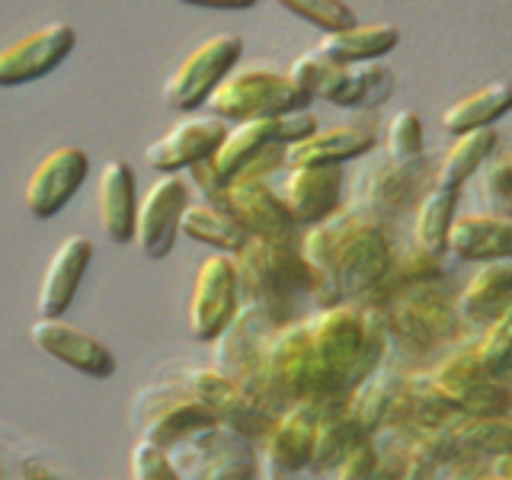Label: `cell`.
Listing matches in <instances>:
<instances>
[{
    "label": "cell",
    "instance_id": "cell-1",
    "mask_svg": "<svg viewBox=\"0 0 512 480\" xmlns=\"http://www.w3.org/2000/svg\"><path fill=\"white\" fill-rule=\"evenodd\" d=\"M298 250L320 279L314 295L320 308L340 301H362L388 276L394 260L384 221L362 212V208H340L333 218L311 224L301 234Z\"/></svg>",
    "mask_w": 512,
    "mask_h": 480
},
{
    "label": "cell",
    "instance_id": "cell-2",
    "mask_svg": "<svg viewBox=\"0 0 512 480\" xmlns=\"http://www.w3.org/2000/svg\"><path fill=\"white\" fill-rule=\"evenodd\" d=\"M240 304H253L269 314L276 327L295 324V301L301 295H317V272L304 260L298 244H266L247 240L234 253Z\"/></svg>",
    "mask_w": 512,
    "mask_h": 480
},
{
    "label": "cell",
    "instance_id": "cell-3",
    "mask_svg": "<svg viewBox=\"0 0 512 480\" xmlns=\"http://www.w3.org/2000/svg\"><path fill=\"white\" fill-rule=\"evenodd\" d=\"M375 314L381 317L391 349H404L407 356L452 349L461 340V327H468L458 314L455 295L448 292L442 279L407 288Z\"/></svg>",
    "mask_w": 512,
    "mask_h": 480
},
{
    "label": "cell",
    "instance_id": "cell-4",
    "mask_svg": "<svg viewBox=\"0 0 512 480\" xmlns=\"http://www.w3.org/2000/svg\"><path fill=\"white\" fill-rule=\"evenodd\" d=\"M308 103L311 100L288 80V74L269 68H244L224 77L205 106L224 122H253L308 109Z\"/></svg>",
    "mask_w": 512,
    "mask_h": 480
},
{
    "label": "cell",
    "instance_id": "cell-5",
    "mask_svg": "<svg viewBox=\"0 0 512 480\" xmlns=\"http://www.w3.org/2000/svg\"><path fill=\"white\" fill-rule=\"evenodd\" d=\"M180 480H260L253 442L231 426H208L167 448Z\"/></svg>",
    "mask_w": 512,
    "mask_h": 480
},
{
    "label": "cell",
    "instance_id": "cell-6",
    "mask_svg": "<svg viewBox=\"0 0 512 480\" xmlns=\"http://www.w3.org/2000/svg\"><path fill=\"white\" fill-rule=\"evenodd\" d=\"M240 55H244V39L237 32H218V36L205 39L167 77L164 103L176 112L202 109L221 87V80L237 68Z\"/></svg>",
    "mask_w": 512,
    "mask_h": 480
},
{
    "label": "cell",
    "instance_id": "cell-7",
    "mask_svg": "<svg viewBox=\"0 0 512 480\" xmlns=\"http://www.w3.org/2000/svg\"><path fill=\"white\" fill-rule=\"evenodd\" d=\"M432 186H436V167L426 157L413 160V164H397L384 154L359 173L352 208H362L378 221H391L394 215H404L420 205Z\"/></svg>",
    "mask_w": 512,
    "mask_h": 480
},
{
    "label": "cell",
    "instance_id": "cell-8",
    "mask_svg": "<svg viewBox=\"0 0 512 480\" xmlns=\"http://www.w3.org/2000/svg\"><path fill=\"white\" fill-rule=\"evenodd\" d=\"M138 410V423H141V439L151 442L157 448H173L176 442H183L196 432L218 426L221 420L208 410L202 400L192 397L180 378L160 381L154 388L141 391L135 400Z\"/></svg>",
    "mask_w": 512,
    "mask_h": 480
},
{
    "label": "cell",
    "instance_id": "cell-9",
    "mask_svg": "<svg viewBox=\"0 0 512 480\" xmlns=\"http://www.w3.org/2000/svg\"><path fill=\"white\" fill-rule=\"evenodd\" d=\"M429 375L461 416H500L512 410V388L484 372L477 346H452Z\"/></svg>",
    "mask_w": 512,
    "mask_h": 480
},
{
    "label": "cell",
    "instance_id": "cell-10",
    "mask_svg": "<svg viewBox=\"0 0 512 480\" xmlns=\"http://www.w3.org/2000/svg\"><path fill=\"white\" fill-rule=\"evenodd\" d=\"M240 311L237 269L231 253L205 256L189 295V333L202 343H212L228 330Z\"/></svg>",
    "mask_w": 512,
    "mask_h": 480
},
{
    "label": "cell",
    "instance_id": "cell-11",
    "mask_svg": "<svg viewBox=\"0 0 512 480\" xmlns=\"http://www.w3.org/2000/svg\"><path fill=\"white\" fill-rule=\"evenodd\" d=\"M180 384L196 400H202V404L212 410L224 426L237 429L240 436H247L250 442L263 439L272 426V420H276V416L256 404V400L240 388L234 378L218 372L215 365L189 368L186 375H180Z\"/></svg>",
    "mask_w": 512,
    "mask_h": 480
},
{
    "label": "cell",
    "instance_id": "cell-12",
    "mask_svg": "<svg viewBox=\"0 0 512 480\" xmlns=\"http://www.w3.org/2000/svg\"><path fill=\"white\" fill-rule=\"evenodd\" d=\"M77 29L68 20L45 23L0 48V87H23L52 74L74 52Z\"/></svg>",
    "mask_w": 512,
    "mask_h": 480
},
{
    "label": "cell",
    "instance_id": "cell-13",
    "mask_svg": "<svg viewBox=\"0 0 512 480\" xmlns=\"http://www.w3.org/2000/svg\"><path fill=\"white\" fill-rule=\"evenodd\" d=\"M189 208V183L180 173H164L138 202L135 244L151 260H164L180 237V221Z\"/></svg>",
    "mask_w": 512,
    "mask_h": 480
},
{
    "label": "cell",
    "instance_id": "cell-14",
    "mask_svg": "<svg viewBox=\"0 0 512 480\" xmlns=\"http://www.w3.org/2000/svg\"><path fill=\"white\" fill-rule=\"evenodd\" d=\"M215 208L228 212L253 240H266V244H298V224L288 215L276 186L228 183Z\"/></svg>",
    "mask_w": 512,
    "mask_h": 480
},
{
    "label": "cell",
    "instance_id": "cell-15",
    "mask_svg": "<svg viewBox=\"0 0 512 480\" xmlns=\"http://www.w3.org/2000/svg\"><path fill=\"white\" fill-rule=\"evenodd\" d=\"M87 176H90V157L84 148H74V144L55 148L52 154H45L39 160L29 176L23 196L26 212L39 221L55 218L77 196V189L87 183Z\"/></svg>",
    "mask_w": 512,
    "mask_h": 480
},
{
    "label": "cell",
    "instance_id": "cell-16",
    "mask_svg": "<svg viewBox=\"0 0 512 480\" xmlns=\"http://www.w3.org/2000/svg\"><path fill=\"white\" fill-rule=\"evenodd\" d=\"M29 340L48 359L68 365L87 378L103 381L116 375V356H112V349L96 340V336L64 324L61 317H36L29 327Z\"/></svg>",
    "mask_w": 512,
    "mask_h": 480
},
{
    "label": "cell",
    "instance_id": "cell-17",
    "mask_svg": "<svg viewBox=\"0 0 512 480\" xmlns=\"http://www.w3.org/2000/svg\"><path fill=\"white\" fill-rule=\"evenodd\" d=\"M343 183V167L301 164L285 170L276 192L295 224L311 228V224L327 221L343 208Z\"/></svg>",
    "mask_w": 512,
    "mask_h": 480
},
{
    "label": "cell",
    "instance_id": "cell-18",
    "mask_svg": "<svg viewBox=\"0 0 512 480\" xmlns=\"http://www.w3.org/2000/svg\"><path fill=\"white\" fill-rule=\"evenodd\" d=\"M276 330L279 327L272 324L266 311L253 308V304H240L228 330L215 340V368L237 384H250L260 372L266 346Z\"/></svg>",
    "mask_w": 512,
    "mask_h": 480
},
{
    "label": "cell",
    "instance_id": "cell-19",
    "mask_svg": "<svg viewBox=\"0 0 512 480\" xmlns=\"http://www.w3.org/2000/svg\"><path fill=\"white\" fill-rule=\"evenodd\" d=\"M224 135H228V122L218 116H192L176 122L167 135H160L144 148V160L157 173H176L189 170L199 160L215 157Z\"/></svg>",
    "mask_w": 512,
    "mask_h": 480
},
{
    "label": "cell",
    "instance_id": "cell-20",
    "mask_svg": "<svg viewBox=\"0 0 512 480\" xmlns=\"http://www.w3.org/2000/svg\"><path fill=\"white\" fill-rule=\"evenodd\" d=\"M96 202H100V224L103 234L116 247H125L135 240V221H138V180L128 160L112 157L100 170V189H96Z\"/></svg>",
    "mask_w": 512,
    "mask_h": 480
},
{
    "label": "cell",
    "instance_id": "cell-21",
    "mask_svg": "<svg viewBox=\"0 0 512 480\" xmlns=\"http://www.w3.org/2000/svg\"><path fill=\"white\" fill-rule=\"evenodd\" d=\"M93 260V244L84 234H71L61 240V247L55 250L52 263H48L42 288H39V317H64V311L71 308V301L80 292L87 269Z\"/></svg>",
    "mask_w": 512,
    "mask_h": 480
},
{
    "label": "cell",
    "instance_id": "cell-22",
    "mask_svg": "<svg viewBox=\"0 0 512 480\" xmlns=\"http://www.w3.org/2000/svg\"><path fill=\"white\" fill-rule=\"evenodd\" d=\"M314 436H317V407L314 404H295V407L282 410L263 436L266 464L282 474L308 471L311 452H314Z\"/></svg>",
    "mask_w": 512,
    "mask_h": 480
},
{
    "label": "cell",
    "instance_id": "cell-23",
    "mask_svg": "<svg viewBox=\"0 0 512 480\" xmlns=\"http://www.w3.org/2000/svg\"><path fill=\"white\" fill-rule=\"evenodd\" d=\"M378 144V125L372 119L320 128L308 141H298L288 148V167L320 164V167H343L346 160L368 154Z\"/></svg>",
    "mask_w": 512,
    "mask_h": 480
},
{
    "label": "cell",
    "instance_id": "cell-24",
    "mask_svg": "<svg viewBox=\"0 0 512 480\" xmlns=\"http://www.w3.org/2000/svg\"><path fill=\"white\" fill-rule=\"evenodd\" d=\"M362 442H368V436L352 423L349 397L327 400V404L317 407V436H314V452H311L308 471L311 474L336 471Z\"/></svg>",
    "mask_w": 512,
    "mask_h": 480
},
{
    "label": "cell",
    "instance_id": "cell-25",
    "mask_svg": "<svg viewBox=\"0 0 512 480\" xmlns=\"http://www.w3.org/2000/svg\"><path fill=\"white\" fill-rule=\"evenodd\" d=\"M448 253L477 266L490 260H509L512 221L500 215H458L448 231Z\"/></svg>",
    "mask_w": 512,
    "mask_h": 480
},
{
    "label": "cell",
    "instance_id": "cell-26",
    "mask_svg": "<svg viewBox=\"0 0 512 480\" xmlns=\"http://www.w3.org/2000/svg\"><path fill=\"white\" fill-rule=\"evenodd\" d=\"M455 301H458V314L464 324L487 327L490 320L512 301V256L509 260L480 263Z\"/></svg>",
    "mask_w": 512,
    "mask_h": 480
},
{
    "label": "cell",
    "instance_id": "cell-27",
    "mask_svg": "<svg viewBox=\"0 0 512 480\" xmlns=\"http://www.w3.org/2000/svg\"><path fill=\"white\" fill-rule=\"evenodd\" d=\"M400 42V29L391 23H356L340 32H324L317 52L336 64H365L381 61Z\"/></svg>",
    "mask_w": 512,
    "mask_h": 480
},
{
    "label": "cell",
    "instance_id": "cell-28",
    "mask_svg": "<svg viewBox=\"0 0 512 480\" xmlns=\"http://www.w3.org/2000/svg\"><path fill=\"white\" fill-rule=\"evenodd\" d=\"M445 276L442 269V256H432L420 247H407V250H394V260H391V269L388 276H384L372 292H368L362 301H356L359 308L365 311H381L384 304L394 301L400 292H407L413 285H423V282H436Z\"/></svg>",
    "mask_w": 512,
    "mask_h": 480
},
{
    "label": "cell",
    "instance_id": "cell-29",
    "mask_svg": "<svg viewBox=\"0 0 512 480\" xmlns=\"http://www.w3.org/2000/svg\"><path fill=\"white\" fill-rule=\"evenodd\" d=\"M512 109V80H490L474 93H464L442 112V128L448 135H464L474 128H493Z\"/></svg>",
    "mask_w": 512,
    "mask_h": 480
},
{
    "label": "cell",
    "instance_id": "cell-30",
    "mask_svg": "<svg viewBox=\"0 0 512 480\" xmlns=\"http://www.w3.org/2000/svg\"><path fill=\"white\" fill-rule=\"evenodd\" d=\"M496 144H500L496 128H474V132L452 135V148L436 164V183L448 189H461L493 157Z\"/></svg>",
    "mask_w": 512,
    "mask_h": 480
},
{
    "label": "cell",
    "instance_id": "cell-31",
    "mask_svg": "<svg viewBox=\"0 0 512 480\" xmlns=\"http://www.w3.org/2000/svg\"><path fill=\"white\" fill-rule=\"evenodd\" d=\"M452 436L458 455H474L484 461L512 455V410L500 416H455Z\"/></svg>",
    "mask_w": 512,
    "mask_h": 480
},
{
    "label": "cell",
    "instance_id": "cell-32",
    "mask_svg": "<svg viewBox=\"0 0 512 480\" xmlns=\"http://www.w3.org/2000/svg\"><path fill=\"white\" fill-rule=\"evenodd\" d=\"M394 71L384 61H365V64H346L340 87L333 93V106L346 109H378L391 100L394 93Z\"/></svg>",
    "mask_w": 512,
    "mask_h": 480
},
{
    "label": "cell",
    "instance_id": "cell-33",
    "mask_svg": "<svg viewBox=\"0 0 512 480\" xmlns=\"http://www.w3.org/2000/svg\"><path fill=\"white\" fill-rule=\"evenodd\" d=\"M458 192L461 189H448V186H432L426 192V199L416 205V218H413V244L442 256L448 253V231H452V221L458 218Z\"/></svg>",
    "mask_w": 512,
    "mask_h": 480
},
{
    "label": "cell",
    "instance_id": "cell-34",
    "mask_svg": "<svg viewBox=\"0 0 512 480\" xmlns=\"http://www.w3.org/2000/svg\"><path fill=\"white\" fill-rule=\"evenodd\" d=\"M266 144H282L276 116H272V119H253V122H237L234 128H228L221 148L212 157L218 173H221V180L231 183L234 176L240 173V167H244L253 154H260Z\"/></svg>",
    "mask_w": 512,
    "mask_h": 480
},
{
    "label": "cell",
    "instance_id": "cell-35",
    "mask_svg": "<svg viewBox=\"0 0 512 480\" xmlns=\"http://www.w3.org/2000/svg\"><path fill=\"white\" fill-rule=\"evenodd\" d=\"M404 375H394V372H375L372 378H365L362 384H356L349 394V416L368 439H375L378 432L388 423V413L394 404V394L400 388Z\"/></svg>",
    "mask_w": 512,
    "mask_h": 480
},
{
    "label": "cell",
    "instance_id": "cell-36",
    "mask_svg": "<svg viewBox=\"0 0 512 480\" xmlns=\"http://www.w3.org/2000/svg\"><path fill=\"white\" fill-rule=\"evenodd\" d=\"M180 234H186L189 240H199V244H208L218 253H231V256L250 240L247 231L240 228L228 212H221V208L208 202H189L180 221Z\"/></svg>",
    "mask_w": 512,
    "mask_h": 480
},
{
    "label": "cell",
    "instance_id": "cell-37",
    "mask_svg": "<svg viewBox=\"0 0 512 480\" xmlns=\"http://www.w3.org/2000/svg\"><path fill=\"white\" fill-rule=\"evenodd\" d=\"M343 68L346 64H336L314 48V52H304L301 58H295L292 68H288L285 74L304 96H308V100H327L330 103L336 87H340Z\"/></svg>",
    "mask_w": 512,
    "mask_h": 480
},
{
    "label": "cell",
    "instance_id": "cell-38",
    "mask_svg": "<svg viewBox=\"0 0 512 480\" xmlns=\"http://www.w3.org/2000/svg\"><path fill=\"white\" fill-rule=\"evenodd\" d=\"M474 346L484 372L506 381V375L512 372V301L484 327V336Z\"/></svg>",
    "mask_w": 512,
    "mask_h": 480
},
{
    "label": "cell",
    "instance_id": "cell-39",
    "mask_svg": "<svg viewBox=\"0 0 512 480\" xmlns=\"http://www.w3.org/2000/svg\"><path fill=\"white\" fill-rule=\"evenodd\" d=\"M384 148H388V157L397 160V164H413V160L426 157L423 119L413 109L394 112V119L388 122V135H384Z\"/></svg>",
    "mask_w": 512,
    "mask_h": 480
},
{
    "label": "cell",
    "instance_id": "cell-40",
    "mask_svg": "<svg viewBox=\"0 0 512 480\" xmlns=\"http://www.w3.org/2000/svg\"><path fill=\"white\" fill-rule=\"evenodd\" d=\"M288 13L301 16L304 23L317 26L320 32H340L356 26V10L346 0H276Z\"/></svg>",
    "mask_w": 512,
    "mask_h": 480
},
{
    "label": "cell",
    "instance_id": "cell-41",
    "mask_svg": "<svg viewBox=\"0 0 512 480\" xmlns=\"http://www.w3.org/2000/svg\"><path fill=\"white\" fill-rule=\"evenodd\" d=\"M484 196L490 205V215L512 221V154L496 157L484 167Z\"/></svg>",
    "mask_w": 512,
    "mask_h": 480
},
{
    "label": "cell",
    "instance_id": "cell-42",
    "mask_svg": "<svg viewBox=\"0 0 512 480\" xmlns=\"http://www.w3.org/2000/svg\"><path fill=\"white\" fill-rule=\"evenodd\" d=\"M288 167L285 144H266L260 154H253L231 183H269L272 173H282Z\"/></svg>",
    "mask_w": 512,
    "mask_h": 480
},
{
    "label": "cell",
    "instance_id": "cell-43",
    "mask_svg": "<svg viewBox=\"0 0 512 480\" xmlns=\"http://www.w3.org/2000/svg\"><path fill=\"white\" fill-rule=\"evenodd\" d=\"M132 474L135 480H180L164 448H157L144 439L132 448Z\"/></svg>",
    "mask_w": 512,
    "mask_h": 480
},
{
    "label": "cell",
    "instance_id": "cell-44",
    "mask_svg": "<svg viewBox=\"0 0 512 480\" xmlns=\"http://www.w3.org/2000/svg\"><path fill=\"white\" fill-rule=\"evenodd\" d=\"M375 461H378V448H375V439H368L336 468V480H372Z\"/></svg>",
    "mask_w": 512,
    "mask_h": 480
},
{
    "label": "cell",
    "instance_id": "cell-45",
    "mask_svg": "<svg viewBox=\"0 0 512 480\" xmlns=\"http://www.w3.org/2000/svg\"><path fill=\"white\" fill-rule=\"evenodd\" d=\"M439 464L429 461L423 455H416L407 448V468H404V480H439Z\"/></svg>",
    "mask_w": 512,
    "mask_h": 480
},
{
    "label": "cell",
    "instance_id": "cell-46",
    "mask_svg": "<svg viewBox=\"0 0 512 480\" xmlns=\"http://www.w3.org/2000/svg\"><path fill=\"white\" fill-rule=\"evenodd\" d=\"M180 4H192V7H212V10H247L256 0H180Z\"/></svg>",
    "mask_w": 512,
    "mask_h": 480
},
{
    "label": "cell",
    "instance_id": "cell-47",
    "mask_svg": "<svg viewBox=\"0 0 512 480\" xmlns=\"http://www.w3.org/2000/svg\"><path fill=\"white\" fill-rule=\"evenodd\" d=\"M23 480H61L48 464H42V461H29L26 468H23Z\"/></svg>",
    "mask_w": 512,
    "mask_h": 480
},
{
    "label": "cell",
    "instance_id": "cell-48",
    "mask_svg": "<svg viewBox=\"0 0 512 480\" xmlns=\"http://www.w3.org/2000/svg\"><path fill=\"white\" fill-rule=\"evenodd\" d=\"M490 471H493V474H500V477H512V455L493 458V461H490Z\"/></svg>",
    "mask_w": 512,
    "mask_h": 480
},
{
    "label": "cell",
    "instance_id": "cell-49",
    "mask_svg": "<svg viewBox=\"0 0 512 480\" xmlns=\"http://www.w3.org/2000/svg\"><path fill=\"white\" fill-rule=\"evenodd\" d=\"M471 480H512V477H500V474H493V471L487 468V471H480V474H474Z\"/></svg>",
    "mask_w": 512,
    "mask_h": 480
},
{
    "label": "cell",
    "instance_id": "cell-50",
    "mask_svg": "<svg viewBox=\"0 0 512 480\" xmlns=\"http://www.w3.org/2000/svg\"><path fill=\"white\" fill-rule=\"evenodd\" d=\"M266 474H269V480H288V474H282V471H276V468H269V464H266Z\"/></svg>",
    "mask_w": 512,
    "mask_h": 480
}]
</instances>
